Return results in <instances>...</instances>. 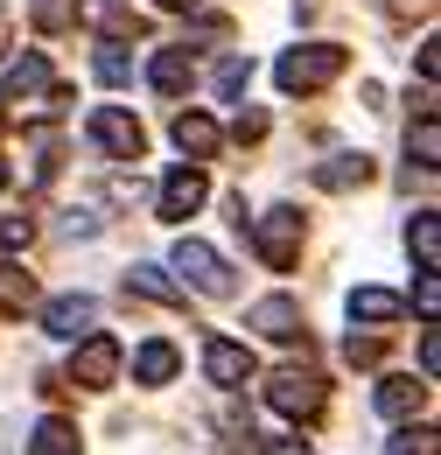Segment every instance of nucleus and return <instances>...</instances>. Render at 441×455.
I'll return each mask as SVG.
<instances>
[{
	"instance_id": "f257e3e1",
	"label": "nucleus",
	"mask_w": 441,
	"mask_h": 455,
	"mask_svg": "<svg viewBox=\"0 0 441 455\" xmlns=\"http://www.w3.org/2000/svg\"><path fill=\"white\" fill-rule=\"evenodd\" d=\"M343 63H350V50H336V43H301L274 63V77L280 92H323L330 77H343Z\"/></svg>"
},
{
	"instance_id": "f03ea898",
	"label": "nucleus",
	"mask_w": 441,
	"mask_h": 455,
	"mask_svg": "<svg viewBox=\"0 0 441 455\" xmlns=\"http://www.w3.org/2000/svg\"><path fill=\"white\" fill-rule=\"evenodd\" d=\"M323 379L316 371H301V364H287V371H274V386H267V406L274 413H287V420H316L323 413Z\"/></svg>"
},
{
	"instance_id": "7ed1b4c3",
	"label": "nucleus",
	"mask_w": 441,
	"mask_h": 455,
	"mask_svg": "<svg viewBox=\"0 0 441 455\" xmlns=\"http://www.w3.org/2000/svg\"><path fill=\"white\" fill-rule=\"evenodd\" d=\"M175 274L196 287V294H231V287H238V274L224 267V252H211L204 238H182V245H175Z\"/></svg>"
},
{
	"instance_id": "20e7f679",
	"label": "nucleus",
	"mask_w": 441,
	"mask_h": 455,
	"mask_svg": "<svg viewBox=\"0 0 441 455\" xmlns=\"http://www.w3.org/2000/svg\"><path fill=\"white\" fill-rule=\"evenodd\" d=\"M253 245H260V259L287 274L294 267V252H301V211H267V218H253Z\"/></svg>"
},
{
	"instance_id": "39448f33",
	"label": "nucleus",
	"mask_w": 441,
	"mask_h": 455,
	"mask_svg": "<svg viewBox=\"0 0 441 455\" xmlns=\"http://www.w3.org/2000/svg\"><path fill=\"white\" fill-rule=\"evenodd\" d=\"M92 140L106 148L112 162H140V155H148V133H140V119L119 113V106H99V113H92Z\"/></svg>"
},
{
	"instance_id": "423d86ee",
	"label": "nucleus",
	"mask_w": 441,
	"mask_h": 455,
	"mask_svg": "<svg viewBox=\"0 0 441 455\" xmlns=\"http://www.w3.org/2000/svg\"><path fill=\"white\" fill-rule=\"evenodd\" d=\"M112 371H119V343L106 330H92V337L77 343V357H70V386H84V393H106Z\"/></svg>"
},
{
	"instance_id": "0eeeda50",
	"label": "nucleus",
	"mask_w": 441,
	"mask_h": 455,
	"mask_svg": "<svg viewBox=\"0 0 441 455\" xmlns=\"http://www.w3.org/2000/svg\"><path fill=\"white\" fill-rule=\"evenodd\" d=\"M204 196H211V182H204V169L189 162V169H175V175L162 182L155 211H162V225H182V218H196V211H204Z\"/></svg>"
},
{
	"instance_id": "6e6552de",
	"label": "nucleus",
	"mask_w": 441,
	"mask_h": 455,
	"mask_svg": "<svg viewBox=\"0 0 441 455\" xmlns=\"http://www.w3.org/2000/svg\"><path fill=\"white\" fill-rule=\"evenodd\" d=\"M92 323H99V301H92V294H56L50 308H43V330H50L56 343L92 337Z\"/></svg>"
},
{
	"instance_id": "1a4fd4ad",
	"label": "nucleus",
	"mask_w": 441,
	"mask_h": 455,
	"mask_svg": "<svg viewBox=\"0 0 441 455\" xmlns=\"http://www.w3.org/2000/svg\"><path fill=\"white\" fill-rule=\"evenodd\" d=\"M204 371H211V386L231 393V386H245V379H253V350H245V343H231V337H211V343H204Z\"/></svg>"
},
{
	"instance_id": "9d476101",
	"label": "nucleus",
	"mask_w": 441,
	"mask_h": 455,
	"mask_svg": "<svg viewBox=\"0 0 441 455\" xmlns=\"http://www.w3.org/2000/svg\"><path fill=\"white\" fill-rule=\"evenodd\" d=\"M260 337H274V343H294L301 337V301H287V294H267V301H253V315H245Z\"/></svg>"
},
{
	"instance_id": "9b49d317",
	"label": "nucleus",
	"mask_w": 441,
	"mask_h": 455,
	"mask_svg": "<svg viewBox=\"0 0 441 455\" xmlns=\"http://www.w3.org/2000/svg\"><path fill=\"white\" fill-rule=\"evenodd\" d=\"M218 119L211 113H175V148H182V155H189V162H211V155H218Z\"/></svg>"
},
{
	"instance_id": "f8f14e48",
	"label": "nucleus",
	"mask_w": 441,
	"mask_h": 455,
	"mask_svg": "<svg viewBox=\"0 0 441 455\" xmlns=\"http://www.w3.org/2000/svg\"><path fill=\"white\" fill-rule=\"evenodd\" d=\"M189 77H196L189 50H155V63H148V84H155L162 99H182V92H189Z\"/></svg>"
},
{
	"instance_id": "ddd939ff",
	"label": "nucleus",
	"mask_w": 441,
	"mask_h": 455,
	"mask_svg": "<svg viewBox=\"0 0 441 455\" xmlns=\"http://www.w3.org/2000/svg\"><path fill=\"white\" fill-rule=\"evenodd\" d=\"M372 406H379L386 420H413V413L428 406V379H421V386H413V379H386V386L372 393Z\"/></svg>"
},
{
	"instance_id": "4468645a",
	"label": "nucleus",
	"mask_w": 441,
	"mask_h": 455,
	"mask_svg": "<svg viewBox=\"0 0 441 455\" xmlns=\"http://www.w3.org/2000/svg\"><path fill=\"white\" fill-rule=\"evenodd\" d=\"M350 315H357V323H399L406 301H399L392 287H357V294H350Z\"/></svg>"
},
{
	"instance_id": "2eb2a0df",
	"label": "nucleus",
	"mask_w": 441,
	"mask_h": 455,
	"mask_svg": "<svg viewBox=\"0 0 441 455\" xmlns=\"http://www.w3.org/2000/svg\"><path fill=\"white\" fill-rule=\"evenodd\" d=\"M175 364H182L175 343H140V350H133V379H140V386H168Z\"/></svg>"
},
{
	"instance_id": "dca6fc26",
	"label": "nucleus",
	"mask_w": 441,
	"mask_h": 455,
	"mask_svg": "<svg viewBox=\"0 0 441 455\" xmlns=\"http://www.w3.org/2000/svg\"><path fill=\"white\" fill-rule=\"evenodd\" d=\"M316 182H323V189H365V182H372V162H365V155H330V162L316 169Z\"/></svg>"
},
{
	"instance_id": "f3484780",
	"label": "nucleus",
	"mask_w": 441,
	"mask_h": 455,
	"mask_svg": "<svg viewBox=\"0 0 441 455\" xmlns=\"http://www.w3.org/2000/svg\"><path fill=\"white\" fill-rule=\"evenodd\" d=\"M406 245H413L421 274H435V267H441V225H435V211H421V218L406 225Z\"/></svg>"
},
{
	"instance_id": "a211bd4d",
	"label": "nucleus",
	"mask_w": 441,
	"mask_h": 455,
	"mask_svg": "<svg viewBox=\"0 0 441 455\" xmlns=\"http://www.w3.org/2000/svg\"><path fill=\"white\" fill-rule=\"evenodd\" d=\"M126 294H148V301H168V308H175V301H182V287L168 281L162 267H148V259H140V267H133V274H126Z\"/></svg>"
},
{
	"instance_id": "6ab92c4d",
	"label": "nucleus",
	"mask_w": 441,
	"mask_h": 455,
	"mask_svg": "<svg viewBox=\"0 0 441 455\" xmlns=\"http://www.w3.org/2000/svg\"><path fill=\"white\" fill-rule=\"evenodd\" d=\"M28 301H36V281H28L14 259H0V315H21Z\"/></svg>"
},
{
	"instance_id": "aec40b11",
	"label": "nucleus",
	"mask_w": 441,
	"mask_h": 455,
	"mask_svg": "<svg viewBox=\"0 0 441 455\" xmlns=\"http://www.w3.org/2000/svg\"><path fill=\"white\" fill-rule=\"evenodd\" d=\"M28 455H77V427H70V420H43L36 442H28Z\"/></svg>"
},
{
	"instance_id": "412c9836",
	"label": "nucleus",
	"mask_w": 441,
	"mask_h": 455,
	"mask_svg": "<svg viewBox=\"0 0 441 455\" xmlns=\"http://www.w3.org/2000/svg\"><path fill=\"white\" fill-rule=\"evenodd\" d=\"M7 92H14V99H28V92H50V63H43V57H21L14 70H7Z\"/></svg>"
},
{
	"instance_id": "4be33fe9",
	"label": "nucleus",
	"mask_w": 441,
	"mask_h": 455,
	"mask_svg": "<svg viewBox=\"0 0 441 455\" xmlns=\"http://www.w3.org/2000/svg\"><path fill=\"white\" fill-rule=\"evenodd\" d=\"M36 28H43V36L77 28V0H36Z\"/></svg>"
},
{
	"instance_id": "5701e85b",
	"label": "nucleus",
	"mask_w": 441,
	"mask_h": 455,
	"mask_svg": "<svg viewBox=\"0 0 441 455\" xmlns=\"http://www.w3.org/2000/svg\"><path fill=\"white\" fill-rule=\"evenodd\" d=\"M245 84H253V57H224L218 63V99H238Z\"/></svg>"
},
{
	"instance_id": "b1692460",
	"label": "nucleus",
	"mask_w": 441,
	"mask_h": 455,
	"mask_svg": "<svg viewBox=\"0 0 441 455\" xmlns=\"http://www.w3.org/2000/svg\"><path fill=\"white\" fill-rule=\"evenodd\" d=\"M413 155H421V169H435L441 162V133H435V113H421V126H413V140H406Z\"/></svg>"
},
{
	"instance_id": "393cba45",
	"label": "nucleus",
	"mask_w": 441,
	"mask_h": 455,
	"mask_svg": "<svg viewBox=\"0 0 441 455\" xmlns=\"http://www.w3.org/2000/svg\"><path fill=\"white\" fill-rule=\"evenodd\" d=\"M386 455H435V427H399L386 442Z\"/></svg>"
},
{
	"instance_id": "a878e982",
	"label": "nucleus",
	"mask_w": 441,
	"mask_h": 455,
	"mask_svg": "<svg viewBox=\"0 0 441 455\" xmlns=\"http://www.w3.org/2000/svg\"><path fill=\"white\" fill-rule=\"evenodd\" d=\"M99 77H106V84H126V77H133V57H126L119 43H106V50H99Z\"/></svg>"
},
{
	"instance_id": "bb28decb",
	"label": "nucleus",
	"mask_w": 441,
	"mask_h": 455,
	"mask_svg": "<svg viewBox=\"0 0 441 455\" xmlns=\"http://www.w3.org/2000/svg\"><path fill=\"white\" fill-rule=\"evenodd\" d=\"M413 308H421L428 323L441 315V281H435V274H421V281H413Z\"/></svg>"
},
{
	"instance_id": "cd10ccee",
	"label": "nucleus",
	"mask_w": 441,
	"mask_h": 455,
	"mask_svg": "<svg viewBox=\"0 0 441 455\" xmlns=\"http://www.w3.org/2000/svg\"><path fill=\"white\" fill-rule=\"evenodd\" d=\"M421 379H428V386L441 379V337H435V330L421 337Z\"/></svg>"
},
{
	"instance_id": "c85d7f7f",
	"label": "nucleus",
	"mask_w": 441,
	"mask_h": 455,
	"mask_svg": "<svg viewBox=\"0 0 441 455\" xmlns=\"http://www.w3.org/2000/svg\"><path fill=\"white\" fill-rule=\"evenodd\" d=\"M231 140H267V113H238L231 119Z\"/></svg>"
},
{
	"instance_id": "c756f323",
	"label": "nucleus",
	"mask_w": 441,
	"mask_h": 455,
	"mask_svg": "<svg viewBox=\"0 0 441 455\" xmlns=\"http://www.w3.org/2000/svg\"><path fill=\"white\" fill-rule=\"evenodd\" d=\"M379 350H386L379 337H350V343H343V357H350V364H379Z\"/></svg>"
},
{
	"instance_id": "7c9ffc66",
	"label": "nucleus",
	"mask_w": 441,
	"mask_h": 455,
	"mask_svg": "<svg viewBox=\"0 0 441 455\" xmlns=\"http://www.w3.org/2000/svg\"><path fill=\"white\" fill-rule=\"evenodd\" d=\"M28 238H36L28 218H7V225H0V245H28Z\"/></svg>"
},
{
	"instance_id": "2f4dec72",
	"label": "nucleus",
	"mask_w": 441,
	"mask_h": 455,
	"mask_svg": "<svg viewBox=\"0 0 441 455\" xmlns=\"http://www.w3.org/2000/svg\"><path fill=\"white\" fill-rule=\"evenodd\" d=\"M260 455H309V442H294V435H280V442H267Z\"/></svg>"
},
{
	"instance_id": "473e14b6",
	"label": "nucleus",
	"mask_w": 441,
	"mask_h": 455,
	"mask_svg": "<svg viewBox=\"0 0 441 455\" xmlns=\"http://www.w3.org/2000/svg\"><path fill=\"white\" fill-rule=\"evenodd\" d=\"M162 7H196V0H162Z\"/></svg>"
},
{
	"instance_id": "72a5a7b5",
	"label": "nucleus",
	"mask_w": 441,
	"mask_h": 455,
	"mask_svg": "<svg viewBox=\"0 0 441 455\" xmlns=\"http://www.w3.org/2000/svg\"><path fill=\"white\" fill-rule=\"evenodd\" d=\"M0 189H7V162H0Z\"/></svg>"
}]
</instances>
